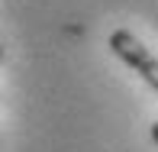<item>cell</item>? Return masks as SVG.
Segmentation results:
<instances>
[{"instance_id":"6da1fadb","label":"cell","mask_w":158,"mask_h":152,"mask_svg":"<svg viewBox=\"0 0 158 152\" xmlns=\"http://www.w3.org/2000/svg\"><path fill=\"white\" fill-rule=\"evenodd\" d=\"M110 52L116 55V59H123L152 91H158V59H155V55L148 52V49L142 46V42L135 39L129 29L110 33Z\"/></svg>"},{"instance_id":"3957f363","label":"cell","mask_w":158,"mask_h":152,"mask_svg":"<svg viewBox=\"0 0 158 152\" xmlns=\"http://www.w3.org/2000/svg\"><path fill=\"white\" fill-rule=\"evenodd\" d=\"M0 59H3V49H0Z\"/></svg>"},{"instance_id":"7a4b0ae2","label":"cell","mask_w":158,"mask_h":152,"mask_svg":"<svg viewBox=\"0 0 158 152\" xmlns=\"http://www.w3.org/2000/svg\"><path fill=\"white\" fill-rule=\"evenodd\" d=\"M148 136H152V142H155V146H158V120L152 123V129H148Z\"/></svg>"}]
</instances>
